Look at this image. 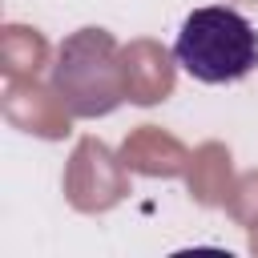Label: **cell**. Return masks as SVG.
Here are the masks:
<instances>
[{
  "label": "cell",
  "instance_id": "obj_1",
  "mask_svg": "<svg viewBox=\"0 0 258 258\" xmlns=\"http://www.w3.org/2000/svg\"><path fill=\"white\" fill-rule=\"evenodd\" d=\"M173 60L202 85H230L258 69V32L238 8H194L173 40Z\"/></svg>",
  "mask_w": 258,
  "mask_h": 258
},
{
  "label": "cell",
  "instance_id": "obj_2",
  "mask_svg": "<svg viewBox=\"0 0 258 258\" xmlns=\"http://www.w3.org/2000/svg\"><path fill=\"white\" fill-rule=\"evenodd\" d=\"M52 89L77 117H105L129 97V77L117 40L105 28H81L60 44Z\"/></svg>",
  "mask_w": 258,
  "mask_h": 258
}]
</instances>
